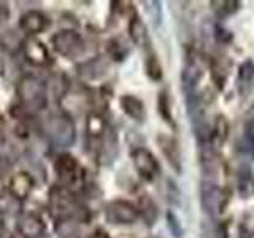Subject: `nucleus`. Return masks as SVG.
Returning <instances> with one entry per match:
<instances>
[{
    "mask_svg": "<svg viewBox=\"0 0 254 238\" xmlns=\"http://www.w3.org/2000/svg\"><path fill=\"white\" fill-rule=\"evenodd\" d=\"M18 94H19V99L24 105L32 110L42 108L46 102L43 86L34 76H26L21 79L18 84Z\"/></svg>",
    "mask_w": 254,
    "mask_h": 238,
    "instance_id": "obj_1",
    "label": "nucleus"
},
{
    "mask_svg": "<svg viewBox=\"0 0 254 238\" xmlns=\"http://www.w3.org/2000/svg\"><path fill=\"white\" fill-rule=\"evenodd\" d=\"M54 50L68 59L76 58L83 51V38L73 30H62L53 37Z\"/></svg>",
    "mask_w": 254,
    "mask_h": 238,
    "instance_id": "obj_2",
    "label": "nucleus"
},
{
    "mask_svg": "<svg viewBox=\"0 0 254 238\" xmlns=\"http://www.w3.org/2000/svg\"><path fill=\"white\" fill-rule=\"evenodd\" d=\"M48 133L51 135L54 143H58L61 146H68L75 138V127L67 116L58 115L50 119Z\"/></svg>",
    "mask_w": 254,
    "mask_h": 238,
    "instance_id": "obj_3",
    "label": "nucleus"
},
{
    "mask_svg": "<svg viewBox=\"0 0 254 238\" xmlns=\"http://www.w3.org/2000/svg\"><path fill=\"white\" fill-rule=\"evenodd\" d=\"M132 161H133V165H135V169H137L140 177L148 181L154 179L159 175V172H161L157 159L153 156V153H149V151L145 148L135 149L132 153Z\"/></svg>",
    "mask_w": 254,
    "mask_h": 238,
    "instance_id": "obj_4",
    "label": "nucleus"
},
{
    "mask_svg": "<svg viewBox=\"0 0 254 238\" xmlns=\"http://www.w3.org/2000/svg\"><path fill=\"white\" fill-rule=\"evenodd\" d=\"M137 218L138 211L129 202L115 200L107 206V219L113 224H132Z\"/></svg>",
    "mask_w": 254,
    "mask_h": 238,
    "instance_id": "obj_5",
    "label": "nucleus"
},
{
    "mask_svg": "<svg viewBox=\"0 0 254 238\" xmlns=\"http://www.w3.org/2000/svg\"><path fill=\"white\" fill-rule=\"evenodd\" d=\"M202 205L205 211L216 216L222 211V205H224V194H222L221 187L216 182H203L202 184Z\"/></svg>",
    "mask_w": 254,
    "mask_h": 238,
    "instance_id": "obj_6",
    "label": "nucleus"
},
{
    "mask_svg": "<svg viewBox=\"0 0 254 238\" xmlns=\"http://www.w3.org/2000/svg\"><path fill=\"white\" fill-rule=\"evenodd\" d=\"M56 169H58V175L61 181H64L68 186L78 184V181L81 179V167L78 165L75 157L64 154L58 159L56 162Z\"/></svg>",
    "mask_w": 254,
    "mask_h": 238,
    "instance_id": "obj_7",
    "label": "nucleus"
},
{
    "mask_svg": "<svg viewBox=\"0 0 254 238\" xmlns=\"http://www.w3.org/2000/svg\"><path fill=\"white\" fill-rule=\"evenodd\" d=\"M24 50H26L27 60H30L32 63H35V65H46V63L51 62L50 54H48V50L43 46V43H40L38 40H35V38L27 40Z\"/></svg>",
    "mask_w": 254,
    "mask_h": 238,
    "instance_id": "obj_8",
    "label": "nucleus"
},
{
    "mask_svg": "<svg viewBox=\"0 0 254 238\" xmlns=\"http://www.w3.org/2000/svg\"><path fill=\"white\" fill-rule=\"evenodd\" d=\"M237 189L243 198H250L254 195V173L251 167L242 165L237 172Z\"/></svg>",
    "mask_w": 254,
    "mask_h": 238,
    "instance_id": "obj_9",
    "label": "nucleus"
},
{
    "mask_svg": "<svg viewBox=\"0 0 254 238\" xmlns=\"http://www.w3.org/2000/svg\"><path fill=\"white\" fill-rule=\"evenodd\" d=\"M121 107L124 110V113L127 116H130L135 121H145V116H146V111H145V105L141 103L140 99L133 97V95H124L121 97Z\"/></svg>",
    "mask_w": 254,
    "mask_h": 238,
    "instance_id": "obj_10",
    "label": "nucleus"
},
{
    "mask_svg": "<svg viewBox=\"0 0 254 238\" xmlns=\"http://www.w3.org/2000/svg\"><path fill=\"white\" fill-rule=\"evenodd\" d=\"M46 27H48L46 16L38 11H30L27 14H24L21 19V29L29 32V34H38V32H43Z\"/></svg>",
    "mask_w": 254,
    "mask_h": 238,
    "instance_id": "obj_11",
    "label": "nucleus"
},
{
    "mask_svg": "<svg viewBox=\"0 0 254 238\" xmlns=\"http://www.w3.org/2000/svg\"><path fill=\"white\" fill-rule=\"evenodd\" d=\"M198 78H200V71H198L197 65L192 62H189L185 67V71H183V87H185V92L188 95V102L190 103L195 92V86Z\"/></svg>",
    "mask_w": 254,
    "mask_h": 238,
    "instance_id": "obj_12",
    "label": "nucleus"
},
{
    "mask_svg": "<svg viewBox=\"0 0 254 238\" xmlns=\"http://www.w3.org/2000/svg\"><path fill=\"white\" fill-rule=\"evenodd\" d=\"M19 229H21V232L26 235V237H30V238H34V237H38L40 234H42V230H43V224H42V221H40L38 218L35 216H32V214H29V216L26 218H22L21 222H19Z\"/></svg>",
    "mask_w": 254,
    "mask_h": 238,
    "instance_id": "obj_13",
    "label": "nucleus"
},
{
    "mask_svg": "<svg viewBox=\"0 0 254 238\" xmlns=\"http://www.w3.org/2000/svg\"><path fill=\"white\" fill-rule=\"evenodd\" d=\"M254 81V62L253 60H246L242 63L240 70H238V86H240V91L245 94L248 87H251Z\"/></svg>",
    "mask_w": 254,
    "mask_h": 238,
    "instance_id": "obj_14",
    "label": "nucleus"
},
{
    "mask_svg": "<svg viewBox=\"0 0 254 238\" xmlns=\"http://www.w3.org/2000/svg\"><path fill=\"white\" fill-rule=\"evenodd\" d=\"M159 143H161V148L167 159H169V162L175 165L177 170H180V151L177 148V143L172 138H159Z\"/></svg>",
    "mask_w": 254,
    "mask_h": 238,
    "instance_id": "obj_15",
    "label": "nucleus"
},
{
    "mask_svg": "<svg viewBox=\"0 0 254 238\" xmlns=\"http://www.w3.org/2000/svg\"><path fill=\"white\" fill-rule=\"evenodd\" d=\"M238 2H235V0H213L211 2V6H213V10L216 11L219 16H229V14H232L238 10Z\"/></svg>",
    "mask_w": 254,
    "mask_h": 238,
    "instance_id": "obj_16",
    "label": "nucleus"
},
{
    "mask_svg": "<svg viewBox=\"0 0 254 238\" xmlns=\"http://www.w3.org/2000/svg\"><path fill=\"white\" fill-rule=\"evenodd\" d=\"M129 30H130V37L132 40L137 45H143L146 42V29L145 26H143V22L135 16V18L132 19L130 26H129Z\"/></svg>",
    "mask_w": 254,
    "mask_h": 238,
    "instance_id": "obj_17",
    "label": "nucleus"
},
{
    "mask_svg": "<svg viewBox=\"0 0 254 238\" xmlns=\"http://www.w3.org/2000/svg\"><path fill=\"white\" fill-rule=\"evenodd\" d=\"M246 154L254 156V127L253 124H246L245 135L242 140V146H240Z\"/></svg>",
    "mask_w": 254,
    "mask_h": 238,
    "instance_id": "obj_18",
    "label": "nucleus"
},
{
    "mask_svg": "<svg viewBox=\"0 0 254 238\" xmlns=\"http://www.w3.org/2000/svg\"><path fill=\"white\" fill-rule=\"evenodd\" d=\"M22 179V173L21 175H18L14 179H13V184H11V189H13V194H16V195H19V197H24L26 195L29 190H30V187H32V184H30V178L27 177L26 178V181H21Z\"/></svg>",
    "mask_w": 254,
    "mask_h": 238,
    "instance_id": "obj_19",
    "label": "nucleus"
},
{
    "mask_svg": "<svg viewBox=\"0 0 254 238\" xmlns=\"http://www.w3.org/2000/svg\"><path fill=\"white\" fill-rule=\"evenodd\" d=\"M146 73L151 79H161L162 76V67L159 60L156 59V56H149L146 60Z\"/></svg>",
    "mask_w": 254,
    "mask_h": 238,
    "instance_id": "obj_20",
    "label": "nucleus"
},
{
    "mask_svg": "<svg viewBox=\"0 0 254 238\" xmlns=\"http://www.w3.org/2000/svg\"><path fill=\"white\" fill-rule=\"evenodd\" d=\"M159 111L164 115L165 119H169L170 121V113H169V103H167V97H165V94L162 92L161 94V97H159Z\"/></svg>",
    "mask_w": 254,
    "mask_h": 238,
    "instance_id": "obj_21",
    "label": "nucleus"
},
{
    "mask_svg": "<svg viewBox=\"0 0 254 238\" xmlns=\"http://www.w3.org/2000/svg\"><path fill=\"white\" fill-rule=\"evenodd\" d=\"M214 238H227V230H226V227H219L218 230H216V237Z\"/></svg>",
    "mask_w": 254,
    "mask_h": 238,
    "instance_id": "obj_22",
    "label": "nucleus"
},
{
    "mask_svg": "<svg viewBox=\"0 0 254 238\" xmlns=\"http://www.w3.org/2000/svg\"><path fill=\"white\" fill-rule=\"evenodd\" d=\"M92 238H107V235H105V234H100V232H99V234H95Z\"/></svg>",
    "mask_w": 254,
    "mask_h": 238,
    "instance_id": "obj_23",
    "label": "nucleus"
}]
</instances>
